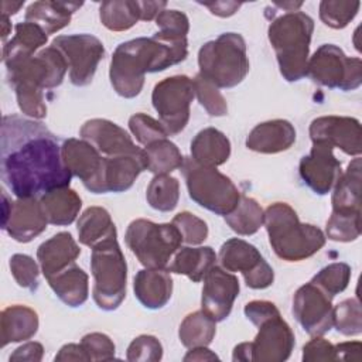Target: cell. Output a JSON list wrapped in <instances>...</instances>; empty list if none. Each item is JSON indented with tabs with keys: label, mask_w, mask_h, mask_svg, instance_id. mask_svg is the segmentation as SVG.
Here are the masks:
<instances>
[{
	"label": "cell",
	"mask_w": 362,
	"mask_h": 362,
	"mask_svg": "<svg viewBox=\"0 0 362 362\" xmlns=\"http://www.w3.org/2000/svg\"><path fill=\"white\" fill-rule=\"evenodd\" d=\"M61 157L71 175L78 177L85 188L96 194L103 157L86 140L68 139L61 144Z\"/></svg>",
	"instance_id": "obj_20"
},
{
	"label": "cell",
	"mask_w": 362,
	"mask_h": 362,
	"mask_svg": "<svg viewBox=\"0 0 362 362\" xmlns=\"http://www.w3.org/2000/svg\"><path fill=\"white\" fill-rule=\"evenodd\" d=\"M199 74L216 88H233L249 72L246 44L240 34L223 33L198 52Z\"/></svg>",
	"instance_id": "obj_6"
},
{
	"label": "cell",
	"mask_w": 362,
	"mask_h": 362,
	"mask_svg": "<svg viewBox=\"0 0 362 362\" xmlns=\"http://www.w3.org/2000/svg\"><path fill=\"white\" fill-rule=\"evenodd\" d=\"M232 359L236 362H252V342H242L235 346Z\"/></svg>",
	"instance_id": "obj_59"
},
{
	"label": "cell",
	"mask_w": 362,
	"mask_h": 362,
	"mask_svg": "<svg viewBox=\"0 0 362 362\" xmlns=\"http://www.w3.org/2000/svg\"><path fill=\"white\" fill-rule=\"evenodd\" d=\"M310 137L314 141H324L332 147H338L348 156L359 157L361 146V123L355 117L348 116H321L311 122Z\"/></svg>",
	"instance_id": "obj_18"
},
{
	"label": "cell",
	"mask_w": 362,
	"mask_h": 362,
	"mask_svg": "<svg viewBox=\"0 0 362 362\" xmlns=\"http://www.w3.org/2000/svg\"><path fill=\"white\" fill-rule=\"evenodd\" d=\"M100 23L110 31H126L140 20L139 3L133 0L103 1L99 7Z\"/></svg>",
	"instance_id": "obj_37"
},
{
	"label": "cell",
	"mask_w": 362,
	"mask_h": 362,
	"mask_svg": "<svg viewBox=\"0 0 362 362\" xmlns=\"http://www.w3.org/2000/svg\"><path fill=\"white\" fill-rule=\"evenodd\" d=\"M81 346L86 352L89 361H110L115 358V344L113 341L102 332L86 334L81 339Z\"/></svg>",
	"instance_id": "obj_50"
},
{
	"label": "cell",
	"mask_w": 362,
	"mask_h": 362,
	"mask_svg": "<svg viewBox=\"0 0 362 362\" xmlns=\"http://www.w3.org/2000/svg\"><path fill=\"white\" fill-rule=\"evenodd\" d=\"M158 34L168 38H187L189 23L188 17L178 10H163L156 17Z\"/></svg>",
	"instance_id": "obj_49"
},
{
	"label": "cell",
	"mask_w": 362,
	"mask_h": 362,
	"mask_svg": "<svg viewBox=\"0 0 362 362\" xmlns=\"http://www.w3.org/2000/svg\"><path fill=\"white\" fill-rule=\"evenodd\" d=\"M147 170L156 175L168 174L177 168H181L184 157L178 147L167 140H157L144 148Z\"/></svg>",
	"instance_id": "obj_38"
},
{
	"label": "cell",
	"mask_w": 362,
	"mask_h": 362,
	"mask_svg": "<svg viewBox=\"0 0 362 362\" xmlns=\"http://www.w3.org/2000/svg\"><path fill=\"white\" fill-rule=\"evenodd\" d=\"M252 341V362H283L294 348V334L280 314L260 322Z\"/></svg>",
	"instance_id": "obj_17"
},
{
	"label": "cell",
	"mask_w": 362,
	"mask_h": 362,
	"mask_svg": "<svg viewBox=\"0 0 362 362\" xmlns=\"http://www.w3.org/2000/svg\"><path fill=\"white\" fill-rule=\"evenodd\" d=\"M239 290L238 277L215 264L204 277L201 296L202 311L215 320V322L223 321L229 317Z\"/></svg>",
	"instance_id": "obj_16"
},
{
	"label": "cell",
	"mask_w": 362,
	"mask_h": 362,
	"mask_svg": "<svg viewBox=\"0 0 362 362\" xmlns=\"http://www.w3.org/2000/svg\"><path fill=\"white\" fill-rule=\"evenodd\" d=\"M144 170H147L146 153L115 157L105 156L96 194L123 192L133 185Z\"/></svg>",
	"instance_id": "obj_22"
},
{
	"label": "cell",
	"mask_w": 362,
	"mask_h": 362,
	"mask_svg": "<svg viewBox=\"0 0 362 362\" xmlns=\"http://www.w3.org/2000/svg\"><path fill=\"white\" fill-rule=\"evenodd\" d=\"M219 262L226 272H240L249 288L263 290L273 284L274 272L260 252L249 242L232 238L219 250Z\"/></svg>",
	"instance_id": "obj_13"
},
{
	"label": "cell",
	"mask_w": 362,
	"mask_h": 362,
	"mask_svg": "<svg viewBox=\"0 0 362 362\" xmlns=\"http://www.w3.org/2000/svg\"><path fill=\"white\" fill-rule=\"evenodd\" d=\"M38 331V315L27 305H10L0 315L1 346L33 338Z\"/></svg>",
	"instance_id": "obj_26"
},
{
	"label": "cell",
	"mask_w": 362,
	"mask_h": 362,
	"mask_svg": "<svg viewBox=\"0 0 362 362\" xmlns=\"http://www.w3.org/2000/svg\"><path fill=\"white\" fill-rule=\"evenodd\" d=\"M325 233L334 242H352L361 235V212H334L327 221Z\"/></svg>",
	"instance_id": "obj_41"
},
{
	"label": "cell",
	"mask_w": 362,
	"mask_h": 362,
	"mask_svg": "<svg viewBox=\"0 0 362 362\" xmlns=\"http://www.w3.org/2000/svg\"><path fill=\"white\" fill-rule=\"evenodd\" d=\"M79 134L83 140L89 141L100 154H105L106 157L144 153V150L133 143L124 129L107 119L86 120L82 124Z\"/></svg>",
	"instance_id": "obj_19"
},
{
	"label": "cell",
	"mask_w": 362,
	"mask_h": 362,
	"mask_svg": "<svg viewBox=\"0 0 362 362\" xmlns=\"http://www.w3.org/2000/svg\"><path fill=\"white\" fill-rule=\"evenodd\" d=\"M206 8L211 10L212 14L219 17H229L235 14L240 8V3L236 1H215V3H205Z\"/></svg>",
	"instance_id": "obj_57"
},
{
	"label": "cell",
	"mask_w": 362,
	"mask_h": 362,
	"mask_svg": "<svg viewBox=\"0 0 362 362\" xmlns=\"http://www.w3.org/2000/svg\"><path fill=\"white\" fill-rule=\"evenodd\" d=\"M351 280V267L346 263L337 262L322 267L313 279L311 283L320 287L328 297L334 298L342 293Z\"/></svg>",
	"instance_id": "obj_40"
},
{
	"label": "cell",
	"mask_w": 362,
	"mask_h": 362,
	"mask_svg": "<svg viewBox=\"0 0 362 362\" xmlns=\"http://www.w3.org/2000/svg\"><path fill=\"white\" fill-rule=\"evenodd\" d=\"M264 221V212L256 199L240 195L236 208L225 215V222L238 235L249 236L256 233Z\"/></svg>",
	"instance_id": "obj_36"
},
{
	"label": "cell",
	"mask_w": 362,
	"mask_h": 362,
	"mask_svg": "<svg viewBox=\"0 0 362 362\" xmlns=\"http://www.w3.org/2000/svg\"><path fill=\"white\" fill-rule=\"evenodd\" d=\"M129 129L136 140L143 146H148L157 140L167 139L168 136L163 124L146 113L133 115L129 119Z\"/></svg>",
	"instance_id": "obj_45"
},
{
	"label": "cell",
	"mask_w": 362,
	"mask_h": 362,
	"mask_svg": "<svg viewBox=\"0 0 362 362\" xmlns=\"http://www.w3.org/2000/svg\"><path fill=\"white\" fill-rule=\"evenodd\" d=\"M40 202L48 223L57 226L71 225L82 206V199L69 187L55 188L42 194Z\"/></svg>",
	"instance_id": "obj_29"
},
{
	"label": "cell",
	"mask_w": 362,
	"mask_h": 362,
	"mask_svg": "<svg viewBox=\"0 0 362 362\" xmlns=\"http://www.w3.org/2000/svg\"><path fill=\"white\" fill-rule=\"evenodd\" d=\"M216 264V255L209 246L181 247L178 249L167 270L177 274H184L189 280L198 283L204 280L205 274Z\"/></svg>",
	"instance_id": "obj_30"
},
{
	"label": "cell",
	"mask_w": 362,
	"mask_h": 362,
	"mask_svg": "<svg viewBox=\"0 0 362 362\" xmlns=\"http://www.w3.org/2000/svg\"><path fill=\"white\" fill-rule=\"evenodd\" d=\"M44 355V348L40 342H25L10 355L11 361H27V362H40Z\"/></svg>",
	"instance_id": "obj_53"
},
{
	"label": "cell",
	"mask_w": 362,
	"mask_h": 362,
	"mask_svg": "<svg viewBox=\"0 0 362 362\" xmlns=\"http://www.w3.org/2000/svg\"><path fill=\"white\" fill-rule=\"evenodd\" d=\"M332 298L320 287L308 281L293 297V314L298 324L311 337H322L334 324Z\"/></svg>",
	"instance_id": "obj_14"
},
{
	"label": "cell",
	"mask_w": 362,
	"mask_h": 362,
	"mask_svg": "<svg viewBox=\"0 0 362 362\" xmlns=\"http://www.w3.org/2000/svg\"><path fill=\"white\" fill-rule=\"evenodd\" d=\"M337 352V361H351L361 362L362 359V344L359 341H348L334 345Z\"/></svg>",
	"instance_id": "obj_54"
},
{
	"label": "cell",
	"mask_w": 362,
	"mask_h": 362,
	"mask_svg": "<svg viewBox=\"0 0 362 362\" xmlns=\"http://www.w3.org/2000/svg\"><path fill=\"white\" fill-rule=\"evenodd\" d=\"M55 361L66 362V361H85L88 362L89 358L81 344H66L64 345L59 352L55 355Z\"/></svg>",
	"instance_id": "obj_55"
},
{
	"label": "cell",
	"mask_w": 362,
	"mask_h": 362,
	"mask_svg": "<svg viewBox=\"0 0 362 362\" xmlns=\"http://www.w3.org/2000/svg\"><path fill=\"white\" fill-rule=\"evenodd\" d=\"M296 141L294 126L284 119H273L256 124L246 137V147L262 154L288 150Z\"/></svg>",
	"instance_id": "obj_23"
},
{
	"label": "cell",
	"mask_w": 362,
	"mask_h": 362,
	"mask_svg": "<svg viewBox=\"0 0 362 362\" xmlns=\"http://www.w3.org/2000/svg\"><path fill=\"white\" fill-rule=\"evenodd\" d=\"M274 253L286 262H301L325 245L322 230L300 222L297 212L286 202H274L264 211L263 221Z\"/></svg>",
	"instance_id": "obj_4"
},
{
	"label": "cell",
	"mask_w": 362,
	"mask_h": 362,
	"mask_svg": "<svg viewBox=\"0 0 362 362\" xmlns=\"http://www.w3.org/2000/svg\"><path fill=\"white\" fill-rule=\"evenodd\" d=\"M90 249L93 300L100 310L113 311L124 300L127 283V264L117 243V235H112Z\"/></svg>",
	"instance_id": "obj_7"
},
{
	"label": "cell",
	"mask_w": 362,
	"mask_h": 362,
	"mask_svg": "<svg viewBox=\"0 0 362 362\" xmlns=\"http://www.w3.org/2000/svg\"><path fill=\"white\" fill-rule=\"evenodd\" d=\"M337 331L346 337L362 332V314L358 298H346L334 308V324Z\"/></svg>",
	"instance_id": "obj_43"
},
{
	"label": "cell",
	"mask_w": 362,
	"mask_h": 362,
	"mask_svg": "<svg viewBox=\"0 0 362 362\" xmlns=\"http://www.w3.org/2000/svg\"><path fill=\"white\" fill-rule=\"evenodd\" d=\"M140 10V20L151 21L165 8V1H137Z\"/></svg>",
	"instance_id": "obj_56"
},
{
	"label": "cell",
	"mask_w": 362,
	"mask_h": 362,
	"mask_svg": "<svg viewBox=\"0 0 362 362\" xmlns=\"http://www.w3.org/2000/svg\"><path fill=\"white\" fill-rule=\"evenodd\" d=\"M359 7V1L322 0L320 3V18L325 25L341 30L355 18Z\"/></svg>",
	"instance_id": "obj_42"
},
{
	"label": "cell",
	"mask_w": 362,
	"mask_h": 362,
	"mask_svg": "<svg viewBox=\"0 0 362 362\" xmlns=\"http://www.w3.org/2000/svg\"><path fill=\"white\" fill-rule=\"evenodd\" d=\"M230 156L229 139L215 127H206L197 133L191 141V158L205 167H218Z\"/></svg>",
	"instance_id": "obj_27"
},
{
	"label": "cell",
	"mask_w": 362,
	"mask_h": 362,
	"mask_svg": "<svg viewBox=\"0 0 362 362\" xmlns=\"http://www.w3.org/2000/svg\"><path fill=\"white\" fill-rule=\"evenodd\" d=\"M24 1H1V16L10 17L11 14H16L21 7Z\"/></svg>",
	"instance_id": "obj_60"
},
{
	"label": "cell",
	"mask_w": 362,
	"mask_h": 362,
	"mask_svg": "<svg viewBox=\"0 0 362 362\" xmlns=\"http://www.w3.org/2000/svg\"><path fill=\"white\" fill-rule=\"evenodd\" d=\"M10 272L20 287L31 291L37 290L40 269L31 256L23 253L13 255L10 257Z\"/></svg>",
	"instance_id": "obj_46"
},
{
	"label": "cell",
	"mask_w": 362,
	"mask_h": 362,
	"mask_svg": "<svg viewBox=\"0 0 362 362\" xmlns=\"http://www.w3.org/2000/svg\"><path fill=\"white\" fill-rule=\"evenodd\" d=\"M245 315L246 318L253 324V325H259L260 322L280 314L279 308L270 303V301H266V300H255V301H250L245 305Z\"/></svg>",
	"instance_id": "obj_52"
},
{
	"label": "cell",
	"mask_w": 362,
	"mask_h": 362,
	"mask_svg": "<svg viewBox=\"0 0 362 362\" xmlns=\"http://www.w3.org/2000/svg\"><path fill=\"white\" fill-rule=\"evenodd\" d=\"M332 150L334 147L328 143L314 141L310 154L304 156L298 165L301 180L318 195L328 194L342 174L341 163Z\"/></svg>",
	"instance_id": "obj_15"
},
{
	"label": "cell",
	"mask_w": 362,
	"mask_h": 362,
	"mask_svg": "<svg viewBox=\"0 0 362 362\" xmlns=\"http://www.w3.org/2000/svg\"><path fill=\"white\" fill-rule=\"evenodd\" d=\"M51 45L65 57L72 85L86 86L92 82L98 64L105 55V48L99 38L90 34L58 35Z\"/></svg>",
	"instance_id": "obj_12"
},
{
	"label": "cell",
	"mask_w": 362,
	"mask_h": 362,
	"mask_svg": "<svg viewBox=\"0 0 362 362\" xmlns=\"http://www.w3.org/2000/svg\"><path fill=\"white\" fill-rule=\"evenodd\" d=\"M1 180L17 198H38L69 187L71 173L58 137L42 123L18 115L4 116L0 136Z\"/></svg>",
	"instance_id": "obj_1"
},
{
	"label": "cell",
	"mask_w": 362,
	"mask_h": 362,
	"mask_svg": "<svg viewBox=\"0 0 362 362\" xmlns=\"http://www.w3.org/2000/svg\"><path fill=\"white\" fill-rule=\"evenodd\" d=\"M88 274L75 263L62 272L47 279L55 296L69 307H79L88 300L89 284Z\"/></svg>",
	"instance_id": "obj_31"
},
{
	"label": "cell",
	"mask_w": 362,
	"mask_h": 362,
	"mask_svg": "<svg viewBox=\"0 0 362 362\" xmlns=\"http://www.w3.org/2000/svg\"><path fill=\"white\" fill-rule=\"evenodd\" d=\"M361 58L346 57L334 44H322L308 59L307 76L329 89L354 90L362 83Z\"/></svg>",
	"instance_id": "obj_10"
},
{
	"label": "cell",
	"mask_w": 362,
	"mask_h": 362,
	"mask_svg": "<svg viewBox=\"0 0 362 362\" xmlns=\"http://www.w3.org/2000/svg\"><path fill=\"white\" fill-rule=\"evenodd\" d=\"M304 362H332L337 361L335 346L321 337H314L303 348Z\"/></svg>",
	"instance_id": "obj_51"
},
{
	"label": "cell",
	"mask_w": 362,
	"mask_h": 362,
	"mask_svg": "<svg viewBox=\"0 0 362 362\" xmlns=\"http://www.w3.org/2000/svg\"><path fill=\"white\" fill-rule=\"evenodd\" d=\"M192 85L199 105L206 110L209 116L221 117L228 113L226 100L212 82H209L201 74H198L192 79Z\"/></svg>",
	"instance_id": "obj_44"
},
{
	"label": "cell",
	"mask_w": 362,
	"mask_h": 362,
	"mask_svg": "<svg viewBox=\"0 0 362 362\" xmlns=\"http://www.w3.org/2000/svg\"><path fill=\"white\" fill-rule=\"evenodd\" d=\"M0 25H1V40H3V42L6 44V38H7V35H8L10 31H11V23H10L8 17L0 16Z\"/></svg>",
	"instance_id": "obj_61"
},
{
	"label": "cell",
	"mask_w": 362,
	"mask_h": 362,
	"mask_svg": "<svg viewBox=\"0 0 362 362\" xmlns=\"http://www.w3.org/2000/svg\"><path fill=\"white\" fill-rule=\"evenodd\" d=\"M4 65L20 110L31 119L45 117L44 89L59 86L68 69V62L62 52L49 45L37 55L14 58L6 61Z\"/></svg>",
	"instance_id": "obj_3"
},
{
	"label": "cell",
	"mask_w": 362,
	"mask_h": 362,
	"mask_svg": "<svg viewBox=\"0 0 362 362\" xmlns=\"http://www.w3.org/2000/svg\"><path fill=\"white\" fill-rule=\"evenodd\" d=\"M14 30V37L3 45V62L14 58L31 57L38 48L47 44L48 35L41 27L34 23L24 20L23 23H18Z\"/></svg>",
	"instance_id": "obj_34"
},
{
	"label": "cell",
	"mask_w": 362,
	"mask_h": 362,
	"mask_svg": "<svg viewBox=\"0 0 362 362\" xmlns=\"http://www.w3.org/2000/svg\"><path fill=\"white\" fill-rule=\"evenodd\" d=\"M124 240L146 269H165L180 249L182 238L174 223H154L134 219L129 223Z\"/></svg>",
	"instance_id": "obj_9"
},
{
	"label": "cell",
	"mask_w": 362,
	"mask_h": 362,
	"mask_svg": "<svg viewBox=\"0 0 362 362\" xmlns=\"http://www.w3.org/2000/svg\"><path fill=\"white\" fill-rule=\"evenodd\" d=\"M133 290L143 307L158 310L171 298L173 279L165 269H143L134 276Z\"/></svg>",
	"instance_id": "obj_25"
},
{
	"label": "cell",
	"mask_w": 362,
	"mask_h": 362,
	"mask_svg": "<svg viewBox=\"0 0 362 362\" xmlns=\"http://www.w3.org/2000/svg\"><path fill=\"white\" fill-rule=\"evenodd\" d=\"M215 332V320L201 310L188 314L182 320L178 329V337L185 348L208 346L212 342Z\"/></svg>",
	"instance_id": "obj_35"
},
{
	"label": "cell",
	"mask_w": 362,
	"mask_h": 362,
	"mask_svg": "<svg viewBox=\"0 0 362 362\" xmlns=\"http://www.w3.org/2000/svg\"><path fill=\"white\" fill-rule=\"evenodd\" d=\"M189 198L199 206L216 214H230L240 198V192L229 177L215 167H205L191 157H184L181 165Z\"/></svg>",
	"instance_id": "obj_8"
},
{
	"label": "cell",
	"mask_w": 362,
	"mask_h": 362,
	"mask_svg": "<svg viewBox=\"0 0 362 362\" xmlns=\"http://www.w3.org/2000/svg\"><path fill=\"white\" fill-rule=\"evenodd\" d=\"M81 255V249L69 232H58L37 249V259L45 279L62 272Z\"/></svg>",
	"instance_id": "obj_24"
},
{
	"label": "cell",
	"mask_w": 362,
	"mask_h": 362,
	"mask_svg": "<svg viewBox=\"0 0 362 362\" xmlns=\"http://www.w3.org/2000/svg\"><path fill=\"white\" fill-rule=\"evenodd\" d=\"M82 3L72 1H34L25 10V21L41 27L45 34H54L71 21L72 14Z\"/></svg>",
	"instance_id": "obj_28"
},
{
	"label": "cell",
	"mask_w": 362,
	"mask_h": 362,
	"mask_svg": "<svg viewBox=\"0 0 362 362\" xmlns=\"http://www.w3.org/2000/svg\"><path fill=\"white\" fill-rule=\"evenodd\" d=\"M334 212H361V158L355 157L339 175L332 191Z\"/></svg>",
	"instance_id": "obj_32"
},
{
	"label": "cell",
	"mask_w": 362,
	"mask_h": 362,
	"mask_svg": "<svg viewBox=\"0 0 362 362\" xmlns=\"http://www.w3.org/2000/svg\"><path fill=\"white\" fill-rule=\"evenodd\" d=\"M188 55L187 38H168L158 33L117 45L112 55L109 78L122 98H136L148 72H161L182 62Z\"/></svg>",
	"instance_id": "obj_2"
},
{
	"label": "cell",
	"mask_w": 362,
	"mask_h": 362,
	"mask_svg": "<svg viewBox=\"0 0 362 362\" xmlns=\"http://www.w3.org/2000/svg\"><path fill=\"white\" fill-rule=\"evenodd\" d=\"M48 225V219L37 198H17L11 202V208L1 228L20 243L31 242L41 235Z\"/></svg>",
	"instance_id": "obj_21"
},
{
	"label": "cell",
	"mask_w": 362,
	"mask_h": 362,
	"mask_svg": "<svg viewBox=\"0 0 362 362\" xmlns=\"http://www.w3.org/2000/svg\"><path fill=\"white\" fill-rule=\"evenodd\" d=\"M171 223H174L180 230L184 243L199 245L208 238V225L188 211L177 214Z\"/></svg>",
	"instance_id": "obj_47"
},
{
	"label": "cell",
	"mask_w": 362,
	"mask_h": 362,
	"mask_svg": "<svg viewBox=\"0 0 362 362\" xmlns=\"http://www.w3.org/2000/svg\"><path fill=\"white\" fill-rule=\"evenodd\" d=\"M76 229L79 242L89 247H93L112 235H117L110 214L102 206H89L85 209L78 219Z\"/></svg>",
	"instance_id": "obj_33"
},
{
	"label": "cell",
	"mask_w": 362,
	"mask_h": 362,
	"mask_svg": "<svg viewBox=\"0 0 362 362\" xmlns=\"http://www.w3.org/2000/svg\"><path fill=\"white\" fill-rule=\"evenodd\" d=\"M195 96L192 79L185 75L165 78L156 83L151 102L168 136L181 133L189 120V105Z\"/></svg>",
	"instance_id": "obj_11"
},
{
	"label": "cell",
	"mask_w": 362,
	"mask_h": 362,
	"mask_svg": "<svg viewBox=\"0 0 362 362\" xmlns=\"http://www.w3.org/2000/svg\"><path fill=\"white\" fill-rule=\"evenodd\" d=\"M314 20L303 11H287L276 17L267 30L281 76L297 82L307 75Z\"/></svg>",
	"instance_id": "obj_5"
},
{
	"label": "cell",
	"mask_w": 362,
	"mask_h": 362,
	"mask_svg": "<svg viewBox=\"0 0 362 362\" xmlns=\"http://www.w3.org/2000/svg\"><path fill=\"white\" fill-rule=\"evenodd\" d=\"M126 358L130 362H157L163 358V345L153 335H139L130 342Z\"/></svg>",
	"instance_id": "obj_48"
},
{
	"label": "cell",
	"mask_w": 362,
	"mask_h": 362,
	"mask_svg": "<svg viewBox=\"0 0 362 362\" xmlns=\"http://www.w3.org/2000/svg\"><path fill=\"white\" fill-rule=\"evenodd\" d=\"M146 199L153 209L160 212H170L175 209L180 199L178 180L167 174L156 175L147 187Z\"/></svg>",
	"instance_id": "obj_39"
},
{
	"label": "cell",
	"mask_w": 362,
	"mask_h": 362,
	"mask_svg": "<svg viewBox=\"0 0 362 362\" xmlns=\"http://www.w3.org/2000/svg\"><path fill=\"white\" fill-rule=\"evenodd\" d=\"M219 359L216 354H214L211 349H208L206 346H195V348H189L188 354L184 356L185 362H191V361H215Z\"/></svg>",
	"instance_id": "obj_58"
}]
</instances>
